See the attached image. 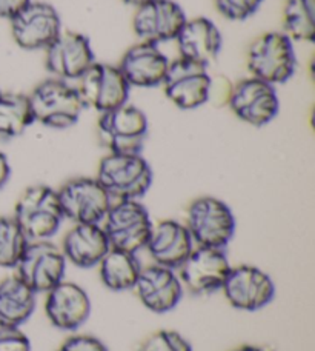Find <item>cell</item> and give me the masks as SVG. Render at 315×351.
I'll use <instances>...</instances> for the list:
<instances>
[{"mask_svg": "<svg viewBox=\"0 0 315 351\" xmlns=\"http://www.w3.org/2000/svg\"><path fill=\"white\" fill-rule=\"evenodd\" d=\"M102 284L111 291H129L134 288L143 265L136 253L110 248L97 265Z\"/></svg>", "mask_w": 315, "mask_h": 351, "instance_id": "cell-25", "label": "cell"}, {"mask_svg": "<svg viewBox=\"0 0 315 351\" xmlns=\"http://www.w3.org/2000/svg\"><path fill=\"white\" fill-rule=\"evenodd\" d=\"M211 80L206 65L179 58L169 62L162 85L175 106L180 110H195L210 100Z\"/></svg>", "mask_w": 315, "mask_h": 351, "instance_id": "cell-12", "label": "cell"}, {"mask_svg": "<svg viewBox=\"0 0 315 351\" xmlns=\"http://www.w3.org/2000/svg\"><path fill=\"white\" fill-rule=\"evenodd\" d=\"M231 306L240 311H258L273 302L275 284L270 276L255 265L231 267L222 287Z\"/></svg>", "mask_w": 315, "mask_h": 351, "instance_id": "cell-14", "label": "cell"}, {"mask_svg": "<svg viewBox=\"0 0 315 351\" xmlns=\"http://www.w3.org/2000/svg\"><path fill=\"white\" fill-rule=\"evenodd\" d=\"M231 267L223 248L195 247L177 274L185 290L192 294H212L222 291Z\"/></svg>", "mask_w": 315, "mask_h": 351, "instance_id": "cell-15", "label": "cell"}, {"mask_svg": "<svg viewBox=\"0 0 315 351\" xmlns=\"http://www.w3.org/2000/svg\"><path fill=\"white\" fill-rule=\"evenodd\" d=\"M180 58L210 65L218 58L223 47V37L217 25L207 17L186 19L175 37Z\"/></svg>", "mask_w": 315, "mask_h": 351, "instance_id": "cell-22", "label": "cell"}, {"mask_svg": "<svg viewBox=\"0 0 315 351\" xmlns=\"http://www.w3.org/2000/svg\"><path fill=\"white\" fill-rule=\"evenodd\" d=\"M263 0H216V8L229 21H244L255 14Z\"/></svg>", "mask_w": 315, "mask_h": 351, "instance_id": "cell-30", "label": "cell"}, {"mask_svg": "<svg viewBox=\"0 0 315 351\" xmlns=\"http://www.w3.org/2000/svg\"><path fill=\"white\" fill-rule=\"evenodd\" d=\"M28 97L34 122L54 130L73 127L85 110L75 86L58 77L43 80Z\"/></svg>", "mask_w": 315, "mask_h": 351, "instance_id": "cell-4", "label": "cell"}, {"mask_svg": "<svg viewBox=\"0 0 315 351\" xmlns=\"http://www.w3.org/2000/svg\"><path fill=\"white\" fill-rule=\"evenodd\" d=\"M11 36L27 51L47 49L62 33L58 10L47 2H31L10 19Z\"/></svg>", "mask_w": 315, "mask_h": 351, "instance_id": "cell-11", "label": "cell"}, {"mask_svg": "<svg viewBox=\"0 0 315 351\" xmlns=\"http://www.w3.org/2000/svg\"><path fill=\"white\" fill-rule=\"evenodd\" d=\"M11 178V165L10 160L6 158V154L0 149V190L8 184V180Z\"/></svg>", "mask_w": 315, "mask_h": 351, "instance_id": "cell-34", "label": "cell"}, {"mask_svg": "<svg viewBox=\"0 0 315 351\" xmlns=\"http://www.w3.org/2000/svg\"><path fill=\"white\" fill-rule=\"evenodd\" d=\"M75 90L85 108H92L102 114L128 102L131 86L117 65L94 62L77 79Z\"/></svg>", "mask_w": 315, "mask_h": 351, "instance_id": "cell-9", "label": "cell"}, {"mask_svg": "<svg viewBox=\"0 0 315 351\" xmlns=\"http://www.w3.org/2000/svg\"><path fill=\"white\" fill-rule=\"evenodd\" d=\"M110 248L102 223H74L60 247L68 263L85 269L97 267Z\"/></svg>", "mask_w": 315, "mask_h": 351, "instance_id": "cell-23", "label": "cell"}, {"mask_svg": "<svg viewBox=\"0 0 315 351\" xmlns=\"http://www.w3.org/2000/svg\"><path fill=\"white\" fill-rule=\"evenodd\" d=\"M185 227L195 247L225 250L236 234V217L223 200L201 196L189 204Z\"/></svg>", "mask_w": 315, "mask_h": 351, "instance_id": "cell-3", "label": "cell"}, {"mask_svg": "<svg viewBox=\"0 0 315 351\" xmlns=\"http://www.w3.org/2000/svg\"><path fill=\"white\" fill-rule=\"evenodd\" d=\"M194 248L192 237L185 223L174 219H163L153 223L148 242L144 245L153 263L175 269V271L188 259Z\"/></svg>", "mask_w": 315, "mask_h": 351, "instance_id": "cell-20", "label": "cell"}, {"mask_svg": "<svg viewBox=\"0 0 315 351\" xmlns=\"http://www.w3.org/2000/svg\"><path fill=\"white\" fill-rule=\"evenodd\" d=\"M228 105L242 122L258 128L273 122L280 110L275 86L254 76L232 86Z\"/></svg>", "mask_w": 315, "mask_h": 351, "instance_id": "cell-13", "label": "cell"}, {"mask_svg": "<svg viewBox=\"0 0 315 351\" xmlns=\"http://www.w3.org/2000/svg\"><path fill=\"white\" fill-rule=\"evenodd\" d=\"M37 293L17 274L0 280V327H18L33 316Z\"/></svg>", "mask_w": 315, "mask_h": 351, "instance_id": "cell-24", "label": "cell"}, {"mask_svg": "<svg viewBox=\"0 0 315 351\" xmlns=\"http://www.w3.org/2000/svg\"><path fill=\"white\" fill-rule=\"evenodd\" d=\"M0 351H33L28 336L18 327H0Z\"/></svg>", "mask_w": 315, "mask_h": 351, "instance_id": "cell-31", "label": "cell"}, {"mask_svg": "<svg viewBox=\"0 0 315 351\" xmlns=\"http://www.w3.org/2000/svg\"><path fill=\"white\" fill-rule=\"evenodd\" d=\"M45 298V315L53 327L77 331L91 315V299L80 285L62 280Z\"/></svg>", "mask_w": 315, "mask_h": 351, "instance_id": "cell-19", "label": "cell"}, {"mask_svg": "<svg viewBox=\"0 0 315 351\" xmlns=\"http://www.w3.org/2000/svg\"><path fill=\"white\" fill-rule=\"evenodd\" d=\"M28 242L14 217H0V268H16Z\"/></svg>", "mask_w": 315, "mask_h": 351, "instance_id": "cell-28", "label": "cell"}, {"mask_svg": "<svg viewBox=\"0 0 315 351\" xmlns=\"http://www.w3.org/2000/svg\"><path fill=\"white\" fill-rule=\"evenodd\" d=\"M148 117L136 105L128 102L102 112L97 122V134L110 153L140 154L148 137Z\"/></svg>", "mask_w": 315, "mask_h": 351, "instance_id": "cell-6", "label": "cell"}, {"mask_svg": "<svg viewBox=\"0 0 315 351\" xmlns=\"http://www.w3.org/2000/svg\"><path fill=\"white\" fill-rule=\"evenodd\" d=\"M153 223L140 200H116L106 213L102 227L111 248L137 254L147 245Z\"/></svg>", "mask_w": 315, "mask_h": 351, "instance_id": "cell-7", "label": "cell"}, {"mask_svg": "<svg viewBox=\"0 0 315 351\" xmlns=\"http://www.w3.org/2000/svg\"><path fill=\"white\" fill-rule=\"evenodd\" d=\"M132 290L144 308L165 315L180 304L185 288L175 269L153 263L142 268Z\"/></svg>", "mask_w": 315, "mask_h": 351, "instance_id": "cell-18", "label": "cell"}, {"mask_svg": "<svg viewBox=\"0 0 315 351\" xmlns=\"http://www.w3.org/2000/svg\"><path fill=\"white\" fill-rule=\"evenodd\" d=\"M283 28L292 42H314L315 0H286L283 6Z\"/></svg>", "mask_w": 315, "mask_h": 351, "instance_id": "cell-27", "label": "cell"}, {"mask_svg": "<svg viewBox=\"0 0 315 351\" xmlns=\"http://www.w3.org/2000/svg\"><path fill=\"white\" fill-rule=\"evenodd\" d=\"M31 0H0V19H12Z\"/></svg>", "mask_w": 315, "mask_h": 351, "instance_id": "cell-33", "label": "cell"}, {"mask_svg": "<svg viewBox=\"0 0 315 351\" xmlns=\"http://www.w3.org/2000/svg\"><path fill=\"white\" fill-rule=\"evenodd\" d=\"M68 262L59 245L49 241H31L16 267V274L31 290L48 293L65 280Z\"/></svg>", "mask_w": 315, "mask_h": 351, "instance_id": "cell-8", "label": "cell"}, {"mask_svg": "<svg viewBox=\"0 0 315 351\" xmlns=\"http://www.w3.org/2000/svg\"><path fill=\"white\" fill-rule=\"evenodd\" d=\"M186 22V14L174 0H149L137 6L132 16V31L140 39L159 45L162 42L175 40Z\"/></svg>", "mask_w": 315, "mask_h": 351, "instance_id": "cell-16", "label": "cell"}, {"mask_svg": "<svg viewBox=\"0 0 315 351\" xmlns=\"http://www.w3.org/2000/svg\"><path fill=\"white\" fill-rule=\"evenodd\" d=\"M247 64L254 77L274 86L285 84L294 76L297 66L294 43L285 33H264L249 45Z\"/></svg>", "mask_w": 315, "mask_h": 351, "instance_id": "cell-5", "label": "cell"}, {"mask_svg": "<svg viewBox=\"0 0 315 351\" xmlns=\"http://www.w3.org/2000/svg\"><path fill=\"white\" fill-rule=\"evenodd\" d=\"M232 351H274L273 348L268 347H262V346H251V343H247V346H240L234 348Z\"/></svg>", "mask_w": 315, "mask_h": 351, "instance_id": "cell-35", "label": "cell"}, {"mask_svg": "<svg viewBox=\"0 0 315 351\" xmlns=\"http://www.w3.org/2000/svg\"><path fill=\"white\" fill-rule=\"evenodd\" d=\"M123 3H126V5H131V6H140V5H143V3H147V2H149V0H122Z\"/></svg>", "mask_w": 315, "mask_h": 351, "instance_id": "cell-36", "label": "cell"}, {"mask_svg": "<svg viewBox=\"0 0 315 351\" xmlns=\"http://www.w3.org/2000/svg\"><path fill=\"white\" fill-rule=\"evenodd\" d=\"M117 66L129 86L154 88L163 84L169 60L159 45L138 42L126 49Z\"/></svg>", "mask_w": 315, "mask_h": 351, "instance_id": "cell-21", "label": "cell"}, {"mask_svg": "<svg viewBox=\"0 0 315 351\" xmlns=\"http://www.w3.org/2000/svg\"><path fill=\"white\" fill-rule=\"evenodd\" d=\"M34 123L29 97L21 93H0V137L12 139Z\"/></svg>", "mask_w": 315, "mask_h": 351, "instance_id": "cell-26", "label": "cell"}, {"mask_svg": "<svg viewBox=\"0 0 315 351\" xmlns=\"http://www.w3.org/2000/svg\"><path fill=\"white\" fill-rule=\"evenodd\" d=\"M138 351H192V346L177 331L159 330L142 342Z\"/></svg>", "mask_w": 315, "mask_h": 351, "instance_id": "cell-29", "label": "cell"}, {"mask_svg": "<svg viewBox=\"0 0 315 351\" xmlns=\"http://www.w3.org/2000/svg\"><path fill=\"white\" fill-rule=\"evenodd\" d=\"M58 351H110V350L96 336L73 335L60 343Z\"/></svg>", "mask_w": 315, "mask_h": 351, "instance_id": "cell-32", "label": "cell"}, {"mask_svg": "<svg viewBox=\"0 0 315 351\" xmlns=\"http://www.w3.org/2000/svg\"><path fill=\"white\" fill-rule=\"evenodd\" d=\"M12 217L29 242L49 241L65 219L58 190L48 185L28 186L17 199Z\"/></svg>", "mask_w": 315, "mask_h": 351, "instance_id": "cell-1", "label": "cell"}, {"mask_svg": "<svg viewBox=\"0 0 315 351\" xmlns=\"http://www.w3.org/2000/svg\"><path fill=\"white\" fill-rule=\"evenodd\" d=\"M96 179L111 199L140 200L153 185V170L142 153H108L100 160Z\"/></svg>", "mask_w": 315, "mask_h": 351, "instance_id": "cell-2", "label": "cell"}, {"mask_svg": "<svg viewBox=\"0 0 315 351\" xmlns=\"http://www.w3.org/2000/svg\"><path fill=\"white\" fill-rule=\"evenodd\" d=\"M96 62L91 40L85 34L66 31L45 49L47 70L62 80H77Z\"/></svg>", "mask_w": 315, "mask_h": 351, "instance_id": "cell-17", "label": "cell"}, {"mask_svg": "<svg viewBox=\"0 0 315 351\" xmlns=\"http://www.w3.org/2000/svg\"><path fill=\"white\" fill-rule=\"evenodd\" d=\"M63 216L74 223H102L112 204L102 184L96 178H75L59 190Z\"/></svg>", "mask_w": 315, "mask_h": 351, "instance_id": "cell-10", "label": "cell"}]
</instances>
